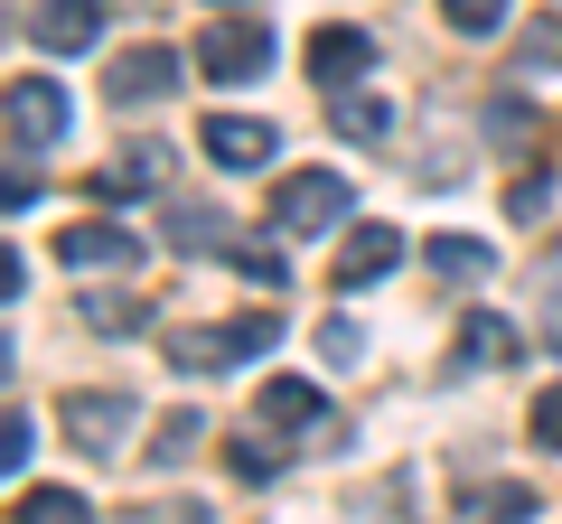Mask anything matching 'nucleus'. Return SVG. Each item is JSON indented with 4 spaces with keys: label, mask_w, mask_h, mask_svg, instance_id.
I'll return each mask as SVG.
<instances>
[{
    "label": "nucleus",
    "mask_w": 562,
    "mask_h": 524,
    "mask_svg": "<svg viewBox=\"0 0 562 524\" xmlns=\"http://www.w3.org/2000/svg\"><path fill=\"white\" fill-rule=\"evenodd\" d=\"M262 346H281V309H244V319H225V328H160V356L179 365L188 384L225 375V365H244V356H262Z\"/></svg>",
    "instance_id": "obj_1"
},
{
    "label": "nucleus",
    "mask_w": 562,
    "mask_h": 524,
    "mask_svg": "<svg viewBox=\"0 0 562 524\" xmlns=\"http://www.w3.org/2000/svg\"><path fill=\"white\" fill-rule=\"evenodd\" d=\"M347 216H357V187L338 169H291L272 187V235H338Z\"/></svg>",
    "instance_id": "obj_2"
},
{
    "label": "nucleus",
    "mask_w": 562,
    "mask_h": 524,
    "mask_svg": "<svg viewBox=\"0 0 562 524\" xmlns=\"http://www.w3.org/2000/svg\"><path fill=\"white\" fill-rule=\"evenodd\" d=\"M198 66H206V84H254L262 66H272V29L244 20V10H225V20L198 29Z\"/></svg>",
    "instance_id": "obj_3"
},
{
    "label": "nucleus",
    "mask_w": 562,
    "mask_h": 524,
    "mask_svg": "<svg viewBox=\"0 0 562 524\" xmlns=\"http://www.w3.org/2000/svg\"><path fill=\"white\" fill-rule=\"evenodd\" d=\"M57 422H66V441H76L85 459H113V449L140 431V403H132V394H103V384H85V394H66V403H57Z\"/></svg>",
    "instance_id": "obj_4"
},
{
    "label": "nucleus",
    "mask_w": 562,
    "mask_h": 524,
    "mask_svg": "<svg viewBox=\"0 0 562 524\" xmlns=\"http://www.w3.org/2000/svg\"><path fill=\"white\" fill-rule=\"evenodd\" d=\"M0 122H10V150L20 160H38V150L66 141V94L47 76H10V94H0Z\"/></svg>",
    "instance_id": "obj_5"
},
{
    "label": "nucleus",
    "mask_w": 562,
    "mask_h": 524,
    "mask_svg": "<svg viewBox=\"0 0 562 524\" xmlns=\"http://www.w3.org/2000/svg\"><path fill=\"white\" fill-rule=\"evenodd\" d=\"M198 150L216 169H262V160H281V132H272V122H254V113H206L198 122Z\"/></svg>",
    "instance_id": "obj_6"
},
{
    "label": "nucleus",
    "mask_w": 562,
    "mask_h": 524,
    "mask_svg": "<svg viewBox=\"0 0 562 524\" xmlns=\"http://www.w3.org/2000/svg\"><path fill=\"white\" fill-rule=\"evenodd\" d=\"M169 84H179V47H122L113 76H103V94H113L122 113H140V103H160Z\"/></svg>",
    "instance_id": "obj_7"
},
{
    "label": "nucleus",
    "mask_w": 562,
    "mask_h": 524,
    "mask_svg": "<svg viewBox=\"0 0 562 524\" xmlns=\"http://www.w3.org/2000/svg\"><path fill=\"white\" fill-rule=\"evenodd\" d=\"M57 262H76V272H122V262H140V235H122V216H76L57 235Z\"/></svg>",
    "instance_id": "obj_8"
},
{
    "label": "nucleus",
    "mask_w": 562,
    "mask_h": 524,
    "mask_svg": "<svg viewBox=\"0 0 562 524\" xmlns=\"http://www.w3.org/2000/svg\"><path fill=\"white\" fill-rule=\"evenodd\" d=\"M29 38H38L47 57H85V47L103 38V0H38V10H29Z\"/></svg>",
    "instance_id": "obj_9"
},
{
    "label": "nucleus",
    "mask_w": 562,
    "mask_h": 524,
    "mask_svg": "<svg viewBox=\"0 0 562 524\" xmlns=\"http://www.w3.org/2000/svg\"><path fill=\"white\" fill-rule=\"evenodd\" d=\"M150 187H169V150L160 141H132V150H113V160L94 169V197L103 206H132V197H150Z\"/></svg>",
    "instance_id": "obj_10"
},
{
    "label": "nucleus",
    "mask_w": 562,
    "mask_h": 524,
    "mask_svg": "<svg viewBox=\"0 0 562 524\" xmlns=\"http://www.w3.org/2000/svg\"><path fill=\"white\" fill-rule=\"evenodd\" d=\"M394 262H403V235H394V225H357V235L338 243V262H328V282H338V291H366V282H384Z\"/></svg>",
    "instance_id": "obj_11"
},
{
    "label": "nucleus",
    "mask_w": 562,
    "mask_h": 524,
    "mask_svg": "<svg viewBox=\"0 0 562 524\" xmlns=\"http://www.w3.org/2000/svg\"><path fill=\"white\" fill-rule=\"evenodd\" d=\"M366 66H375V38H366V29H338V20H328L319 38H310V76H319L328 94H357Z\"/></svg>",
    "instance_id": "obj_12"
},
{
    "label": "nucleus",
    "mask_w": 562,
    "mask_h": 524,
    "mask_svg": "<svg viewBox=\"0 0 562 524\" xmlns=\"http://www.w3.org/2000/svg\"><path fill=\"white\" fill-rule=\"evenodd\" d=\"M76 319L94 328V338H150V300H132V291H85Z\"/></svg>",
    "instance_id": "obj_13"
},
{
    "label": "nucleus",
    "mask_w": 562,
    "mask_h": 524,
    "mask_svg": "<svg viewBox=\"0 0 562 524\" xmlns=\"http://www.w3.org/2000/svg\"><path fill=\"white\" fill-rule=\"evenodd\" d=\"M319 384H310V375H272V384H262V422H281V431H310V422H319Z\"/></svg>",
    "instance_id": "obj_14"
},
{
    "label": "nucleus",
    "mask_w": 562,
    "mask_h": 524,
    "mask_svg": "<svg viewBox=\"0 0 562 524\" xmlns=\"http://www.w3.org/2000/svg\"><path fill=\"white\" fill-rule=\"evenodd\" d=\"M328 122H338L347 141H384V132H394V103H384L375 84H357V94H328Z\"/></svg>",
    "instance_id": "obj_15"
},
{
    "label": "nucleus",
    "mask_w": 562,
    "mask_h": 524,
    "mask_svg": "<svg viewBox=\"0 0 562 524\" xmlns=\"http://www.w3.org/2000/svg\"><path fill=\"white\" fill-rule=\"evenodd\" d=\"M216 225H225V216H216L206 197H169V253H179V262H188V253H225Z\"/></svg>",
    "instance_id": "obj_16"
},
{
    "label": "nucleus",
    "mask_w": 562,
    "mask_h": 524,
    "mask_svg": "<svg viewBox=\"0 0 562 524\" xmlns=\"http://www.w3.org/2000/svg\"><path fill=\"white\" fill-rule=\"evenodd\" d=\"M10 524H94V505H85L76 487H20Z\"/></svg>",
    "instance_id": "obj_17"
},
{
    "label": "nucleus",
    "mask_w": 562,
    "mask_h": 524,
    "mask_svg": "<svg viewBox=\"0 0 562 524\" xmlns=\"http://www.w3.org/2000/svg\"><path fill=\"white\" fill-rule=\"evenodd\" d=\"M422 262H431L441 282H479V272H487V235H431Z\"/></svg>",
    "instance_id": "obj_18"
},
{
    "label": "nucleus",
    "mask_w": 562,
    "mask_h": 524,
    "mask_svg": "<svg viewBox=\"0 0 562 524\" xmlns=\"http://www.w3.org/2000/svg\"><path fill=\"white\" fill-rule=\"evenodd\" d=\"M516 356V328L497 319V309H469V328H460V365H506Z\"/></svg>",
    "instance_id": "obj_19"
},
{
    "label": "nucleus",
    "mask_w": 562,
    "mask_h": 524,
    "mask_svg": "<svg viewBox=\"0 0 562 524\" xmlns=\"http://www.w3.org/2000/svg\"><path fill=\"white\" fill-rule=\"evenodd\" d=\"M198 441H206V412H188V403H179L160 431H150V468H188V449H198Z\"/></svg>",
    "instance_id": "obj_20"
},
{
    "label": "nucleus",
    "mask_w": 562,
    "mask_h": 524,
    "mask_svg": "<svg viewBox=\"0 0 562 524\" xmlns=\"http://www.w3.org/2000/svg\"><path fill=\"white\" fill-rule=\"evenodd\" d=\"M225 459H235L244 487H272V478H281V449L262 441V431H235V441H225Z\"/></svg>",
    "instance_id": "obj_21"
},
{
    "label": "nucleus",
    "mask_w": 562,
    "mask_h": 524,
    "mask_svg": "<svg viewBox=\"0 0 562 524\" xmlns=\"http://www.w3.org/2000/svg\"><path fill=\"white\" fill-rule=\"evenodd\" d=\"M535 515V487H479L469 497V524H525Z\"/></svg>",
    "instance_id": "obj_22"
},
{
    "label": "nucleus",
    "mask_w": 562,
    "mask_h": 524,
    "mask_svg": "<svg viewBox=\"0 0 562 524\" xmlns=\"http://www.w3.org/2000/svg\"><path fill=\"white\" fill-rule=\"evenodd\" d=\"M225 262H235L244 282H262V291H281V282H291V262H281L272 243H225Z\"/></svg>",
    "instance_id": "obj_23"
},
{
    "label": "nucleus",
    "mask_w": 562,
    "mask_h": 524,
    "mask_svg": "<svg viewBox=\"0 0 562 524\" xmlns=\"http://www.w3.org/2000/svg\"><path fill=\"white\" fill-rule=\"evenodd\" d=\"M441 20L460 29V38H497V29H506V0H441Z\"/></svg>",
    "instance_id": "obj_24"
},
{
    "label": "nucleus",
    "mask_w": 562,
    "mask_h": 524,
    "mask_svg": "<svg viewBox=\"0 0 562 524\" xmlns=\"http://www.w3.org/2000/svg\"><path fill=\"white\" fill-rule=\"evenodd\" d=\"M0 468H10V478L29 468V412L20 403H10V422H0Z\"/></svg>",
    "instance_id": "obj_25"
},
{
    "label": "nucleus",
    "mask_w": 562,
    "mask_h": 524,
    "mask_svg": "<svg viewBox=\"0 0 562 524\" xmlns=\"http://www.w3.org/2000/svg\"><path fill=\"white\" fill-rule=\"evenodd\" d=\"M535 441L562 449V384H543V394H535Z\"/></svg>",
    "instance_id": "obj_26"
},
{
    "label": "nucleus",
    "mask_w": 562,
    "mask_h": 524,
    "mask_svg": "<svg viewBox=\"0 0 562 524\" xmlns=\"http://www.w3.org/2000/svg\"><path fill=\"white\" fill-rule=\"evenodd\" d=\"M562 57V29H535V38H525V66H553Z\"/></svg>",
    "instance_id": "obj_27"
}]
</instances>
